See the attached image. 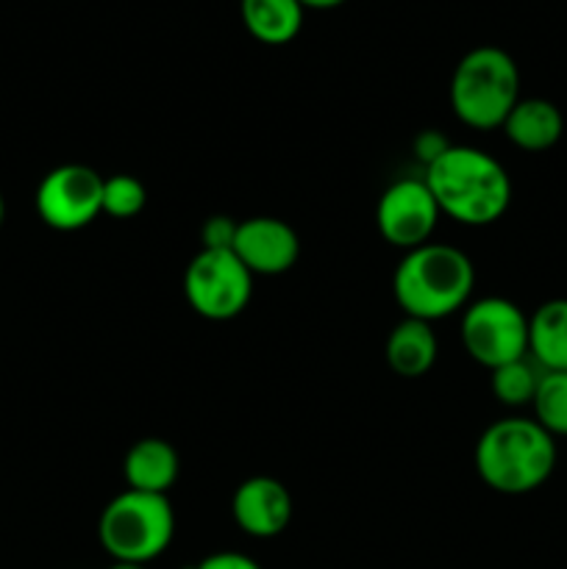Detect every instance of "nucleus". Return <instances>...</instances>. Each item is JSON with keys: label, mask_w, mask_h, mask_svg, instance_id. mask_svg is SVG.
Segmentation results:
<instances>
[{"label": "nucleus", "mask_w": 567, "mask_h": 569, "mask_svg": "<svg viewBox=\"0 0 567 569\" xmlns=\"http://www.w3.org/2000/svg\"><path fill=\"white\" fill-rule=\"evenodd\" d=\"M426 187L439 211L461 226H493L509 211L511 178L487 150L472 144H450L426 167Z\"/></svg>", "instance_id": "1"}, {"label": "nucleus", "mask_w": 567, "mask_h": 569, "mask_svg": "<svg viewBox=\"0 0 567 569\" xmlns=\"http://www.w3.org/2000/svg\"><path fill=\"white\" fill-rule=\"evenodd\" d=\"M476 267L465 250L445 242H426L406 250L395 267L392 295L406 317L434 322L456 315L470 303Z\"/></svg>", "instance_id": "2"}, {"label": "nucleus", "mask_w": 567, "mask_h": 569, "mask_svg": "<svg viewBox=\"0 0 567 569\" xmlns=\"http://www.w3.org/2000/svg\"><path fill=\"white\" fill-rule=\"evenodd\" d=\"M556 439L528 417H504L476 442V472L493 492L528 495L556 470Z\"/></svg>", "instance_id": "3"}, {"label": "nucleus", "mask_w": 567, "mask_h": 569, "mask_svg": "<svg viewBox=\"0 0 567 569\" xmlns=\"http://www.w3.org/2000/svg\"><path fill=\"white\" fill-rule=\"evenodd\" d=\"M448 94L456 120L476 131H493L520 100V70L504 48L481 44L461 56Z\"/></svg>", "instance_id": "4"}, {"label": "nucleus", "mask_w": 567, "mask_h": 569, "mask_svg": "<svg viewBox=\"0 0 567 569\" xmlns=\"http://www.w3.org/2000/svg\"><path fill=\"white\" fill-rule=\"evenodd\" d=\"M176 537V511L167 495L126 489L103 509L98 520L100 548L111 561L148 565L170 548Z\"/></svg>", "instance_id": "5"}, {"label": "nucleus", "mask_w": 567, "mask_h": 569, "mask_svg": "<svg viewBox=\"0 0 567 569\" xmlns=\"http://www.w3.org/2000/svg\"><path fill=\"white\" fill-rule=\"evenodd\" d=\"M253 295V272L233 250H200L183 272V298L203 320L226 322L242 315Z\"/></svg>", "instance_id": "6"}, {"label": "nucleus", "mask_w": 567, "mask_h": 569, "mask_svg": "<svg viewBox=\"0 0 567 569\" xmlns=\"http://www.w3.org/2000/svg\"><path fill=\"white\" fill-rule=\"evenodd\" d=\"M461 345L489 372L528 356V317L506 298H481L465 306Z\"/></svg>", "instance_id": "7"}, {"label": "nucleus", "mask_w": 567, "mask_h": 569, "mask_svg": "<svg viewBox=\"0 0 567 569\" xmlns=\"http://www.w3.org/2000/svg\"><path fill=\"white\" fill-rule=\"evenodd\" d=\"M33 206L53 231H81L103 214V178L87 164L53 167L39 181Z\"/></svg>", "instance_id": "8"}, {"label": "nucleus", "mask_w": 567, "mask_h": 569, "mask_svg": "<svg viewBox=\"0 0 567 569\" xmlns=\"http://www.w3.org/2000/svg\"><path fill=\"white\" fill-rule=\"evenodd\" d=\"M439 214L442 211L422 178H400L384 189L376 206V226L387 244L415 250L431 242Z\"/></svg>", "instance_id": "9"}, {"label": "nucleus", "mask_w": 567, "mask_h": 569, "mask_svg": "<svg viewBox=\"0 0 567 569\" xmlns=\"http://www.w3.org/2000/svg\"><path fill=\"white\" fill-rule=\"evenodd\" d=\"M233 253L253 276H284L300 256V239L278 217H248L239 222Z\"/></svg>", "instance_id": "10"}, {"label": "nucleus", "mask_w": 567, "mask_h": 569, "mask_svg": "<svg viewBox=\"0 0 567 569\" xmlns=\"http://www.w3.org/2000/svg\"><path fill=\"white\" fill-rule=\"evenodd\" d=\"M233 522L253 539H272L292 520V495L278 478L253 476L231 498Z\"/></svg>", "instance_id": "11"}, {"label": "nucleus", "mask_w": 567, "mask_h": 569, "mask_svg": "<svg viewBox=\"0 0 567 569\" xmlns=\"http://www.w3.org/2000/svg\"><path fill=\"white\" fill-rule=\"evenodd\" d=\"M181 472V459L170 442L159 437L139 439L131 445L122 461V476H126L128 489L150 495H167L178 481Z\"/></svg>", "instance_id": "12"}, {"label": "nucleus", "mask_w": 567, "mask_h": 569, "mask_svg": "<svg viewBox=\"0 0 567 569\" xmlns=\"http://www.w3.org/2000/svg\"><path fill=\"white\" fill-rule=\"evenodd\" d=\"M504 133L515 148L528 153L550 150L565 133V117L559 106L545 98H520L504 120Z\"/></svg>", "instance_id": "13"}, {"label": "nucleus", "mask_w": 567, "mask_h": 569, "mask_svg": "<svg viewBox=\"0 0 567 569\" xmlns=\"http://www.w3.org/2000/svg\"><path fill=\"white\" fill-rule=\"evenodd\" d=\"M384 356L395 376L400 378H422L439 356L437 333H434L431 322L415 320L406 317L398 326L389 331L387 345H384Z\"/></svg>", "instance_id": "14"}, {"label": "nucleus", "mask_w": 567, "mask_h": 569, "mask_svg": "<svg viewBox=\"0 0 567 569\" xmlns=\"http://www.w3.org/2000/svg\"><path fill=\"white\" fill-rule=\"evenodd\" d=\"M528 356L543 372H567V300L556 298L528 317Z\"/></svg>", "instance_id": "15"}, {"label": "nucleus", "mask_w": 567, "mask_h": 569, "mask_svg": "<svg viewBox=\"0 0 567 569\" xmlns=\"http://www.w3.org/2000/svg\"><path fill=\"white\" fill-rule=\"evenodd\" d=\"M300 0H239V14L250 37L261 44H289L304 28Z\"/></svg>", "instance_id": "16"}, {"label": "nucleus", "mask_w": 567, "mask_h": 569, "mask_svg": "<svg viewBox=\"0 0 567 569\" xmlns=\"http://www.w3.org/2000/svg\"><path fill=\"white\" fill-rule=\"evenodd\" d=\"M539 378H543V372H539L537 365L528 361L526 356V359L509 361V365L493 370V381H489V387H493V395L498 403L509 406V409H520V406L534 403Z\"/></svg>", "instance_id": "17"}, {"label": "nucleus", "mask_w": 567, "mask_h": 569, "mask_svg": "<svg viewBox=\"0 0 567 569\" xmlns=\"http://www.w3.org/2000/svg\"><path fill=\"white\" fill-rule=\"evenodd\" d=\"M531 409L550 437H567V372H543Z\"/></svg>", "instance_id": "18"}, {"label": "nucleus", "mask_w": 567, "mask_h": 569, "mask_svg": "<svg viewBox=\"0 0 567 569\" xmlns=\"http://www.w3.org/2000/svg\"><path fill=\"white\" fill-rule=\"evenodd\" d=\"M148 203V189L137 176H117L103 178V214L115 217V220H131Z\"/></svg>", "instance_id": "19"}, {"label": "nucleus", "mask_w": 567, "mask_h": 569, "mask_svg": "<svg viewBox=\"0 0 567 569\" xmlns=\"http://www.w3.org/2000/svg\"><path fill=\"white\" fill-rule=\"evenodd\" d=\"M239 222L228 214H215L200 228V242L206 250H231Z\"/></svg>", "instance_id": "20"}, {"label": "nucleus", "mask_w": 567, "mask_h": 569, "mask_svg": "<svg viewBox=\"0 0 567 569\" xmlns=\"http://www.w3.org/2000/svg\"><path fill=\"white\" fill-rule=\"evenodd\" d=\"M195 569H261V565L250 556L237 553V550H220V553H211L203 561H198Z\"/></svg>", "instance_id": "21"}, {"label": "nucleus", "mask_w": 567, "mask_h": 569, "mask_svg": "<svg viewBox=\"0 0 567 569\" xmlns=\"http://www.w3.org/2000/svg\"><path fill=\"white\" fill-rule=\"evenodd\" d=\"M448 148H450L448 139H445L442 133H437V131H422L420 137L415 139V156L426 167L431 164L434 159H439V156H442Z\"/></svg>", "instance_id": "22"}, {"label": "nucleus", "mask_w": 567, "mask_h": 569, "mask_svg": "<svg viewBox=\"0 0 567 569\" xmlns=\"http://www.w3.org/2000/svg\"><path fill=\"white\" fill-rule=\"evenodd\" d=\"M345 0H300V6L304 9H337V6H342Z\"/></svg>", "instance_id": "23"}, {"label": "nucleus", "mask_w": 567, "mask_h": 569, "mask_svg": "<svg viewBox=\"0 0 567 569\" xmlns=\"http://www.w3.org/2000/svg\"><path fill=\"white\" fill-rule=\"evenodd\" d=\"M109 569H145V565H128V561H115Z\"/></svg>", "instance_id": "24"}, {"label": "nucleus", "mask_w": 567, "mask_h": 569, "mask_svg": "<svg viewBox=\"0 0 567 569\" xmlns=\"http://www.w3.org/2000/svg\"><path fill=\"white\" fill-rule=\"evenodd\" d=\"M3 220H6V200L3 194H0V226H3Z\"/></svg>", "instance_id": "25"}]
</instances>
